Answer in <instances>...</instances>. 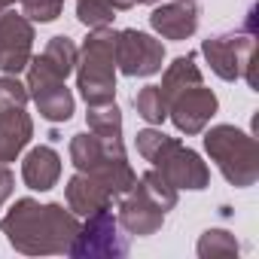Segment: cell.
<instances>
[{"mask_svg": "<svg viewBox=\"0 0 259 259\" xmlns=\"http://www.w3.org/2000/svg\"><path fill=\"white\" fill-rule=\"evenodd\" d=\"M55 177H58V156L49 147H37L25 162V180L31 183V189H52Z\"/></svg>", "mask_w": 259, "mask_h": 259, "instance_id": "52a82bcc", "label": "cell"}, {"mask_svg": "<svg viewBox=\"0 0 259 259\" xmlns=\"http://www.w3.org/2000/svg\"><path fill=\"white\" fill-rule=\"evenodd\" d=\"M204 144H207V153H213L217 165L223 168V174L232 183H238V186L253 183V177H256V147L244 132L223 125V128L207 132Z\"/></svg>", "mask_w": 259, "mask_h": 259, "instance_id": "6da1fadb", "label": "cell"}, {"mask_svg": "<svg viewBox=\"0 0 259 259\" xmlns=\"http://www.w3.org/2000/svg\"><path fill=\"white\" fill-rule=\"evenodd\" d=\"M22 4H25V10L31 13V19H37V22H52V19L58 16V10H61L64 0H22Z\"/></svg>", "mask_w": 259, "mask_h": 259, "instance_id": "30bf717a", "label": "cell"}, {"mask_svg": "<svg viewBox=\"0 0 259 259\" xmlns=\"http://www.w3.org/2000/svg\"><path fill=\"white\" fill-rule=\"evenodd\" d=\"M213 110H217V98L195 82L186 95H180L174 101V122L180 132H198L204 119L213 116Z\"/></svg>", "mask_w": 259, "mask_h": 259, "instance_id": "5b68a950", "label": "cell"}, {"mask_svg": "<svg viewBox=\"0 0 259 259\" xmlns=\"http://www.w3.org/2000/svg\"><path fill=\"white\" fill-rule=\"evenodd\" d=\"M162 46L147 37V34H138V31H125L122 40H119V61H122V70L128 76H147V73H156L162 67Z\"/></svg>", "mask_w": 259, "mask_h": 259, "instance_id": "277c9868", "label": "cell"}, {"mask_svg": "<svg viewBox=\"0 0 259 259\" xmlns=\"http://www.w3.org/2000/svg\"><path fill=\"white\" fill-rule=\"evenodd\" d=\"M22 107L25 104V92H22V85L19 82H13V79H0V110H4V107Z\"/></svg>", "mask_w": 259, "mask_h": 259, "instance_id": "8fae6325", "label": "cell"}, {"mask_svg": "<svg viewBox=\"0 0 259 259\" xmlns=\"http://www.w3.org/2000/svg\"><path fill=\"white\" fill-rule=\"evenodd\" d=\"M153 28L162 31L171 40H186L198 28V4L195 0H183V4H171L153 13Z\"/></svg>", "mask_w": 259, "mask_h": 259, "instance_id": "8992f818", "label": "cell"}, {"mask_svg": "<svg viewBox=\"0 0 259 259\" xmlns=\"http://www.w3.org/2000/svg\"><path fill=\"white\" fill-rule=\"evenodd\" d=\"M204 55L210 58V67L223 79H238L241 67H250L253 40L244 34H220L204 43Z\"/></svg>", "mask_w": 259, "mask_h": 259, "instance_id": "3957f363", "label": "cell"}, {"mask_svg": "<svg viewBox=\"0 0 259 259\" xmlns=\"http://www.w3.org/2000/svg\"><path fill=\"white\" fill-rule=\"evenodd\" d=\"M110 43H113V37L98 34L85 46V55L92 58V67L89 64L82 67L79 89H82V95H85L89 104H110L113 101V70H104V64L110 61V55H107V46Z\"/></svg>", "mask_w": 259, "mask_h": 259, "instance_id": "7a4b0ae2", "label": "cell"}, {"mask_svg": "<svg viewBox=\"0 0 259 259\" xmlns=\"http://www.w3.org/2000/svg\"><path fill=\"white\" fill-rule=\"evenodd\" d=\"M113 4H116V7H132L135 0H113Z\"/></svg>", "mask_w": 259, "mask_h": 259, "instance_id": "7c38bea8", "label": "cell"}, {"mask_svg": "<svg viewBox=\"0 0 259 259\" xmlns=\"http://www.w3.org/2000/svg\"><path fill=\"white\" fill-rule=\"evenodd\" d=\"M110 16H113V10L107 0H79V22L104 25V22H110Z\"/></svg>", "mask_w": 259, "mask_h": 259, "instance_id": "9c48e42d", "label": "cell"}, {"mask_svg": "<svg viewBox=\"0 0 259 259\" xmlns=\"http://www.w3.org/2000/svg\"><path fill=\"white\" fill-rule=\"evenodd\" d=\"M135 107H138V113L147 122H162L165 119V95H162V89L159 85H147L135 98Z\"/></svg>", "mask_w": 259, "mask_h": 259, "instance_id": "ba28073f", "label": "cell"}]
</instances>
